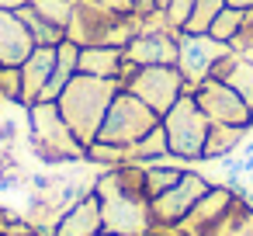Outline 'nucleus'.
<instances>
[{"label":"nucleus","mask_w":253,"mask_h":236,"mask_svg":"<svg viewBox=\"0 0 253 236\" xmlns=\"http://www.w3.org/2000/svg\"><path fill=\"white\" fill-rule=\"evenodd\" d=\"M101 198V219L108 236H146L153 226V208L142 181V163L108 167L94 177Z\"/></svg>","instance_id":"nucleus-1"},{"label":"nucleus","mask_w":253,"mask_h":236,"mask_svg":"<svg viewBox=\"0 0 253 236\" xmlns=\"http://www.w3.org/2000/svg\"><path fill=\"white\" fill-rule=\"evenodd\" d=\"M118 91H122L118 80L77 73V77L66 84V91L56 97V104H59V111H63V118H66V125L73 129V136H77L84 146H90V142L97 139L101 122H104V115H108V108H111V101H115Z\"/></svg>","instance_id":"nucleus-2"},{"label":"nucleus","mask_w":253,"mask_h":236,"mask_svg":"<svg viewBox=\"0 0 253 236\" xmlns=\"http://www.w3.org/2000/svg\"><path fill=\"white\" fill-rule=\"evenodd\" d=\"M28 118V142L32 153L45 163V167H70V163H84L87 146L73 136V129L66 125L63 111L56 101H35L25 108Z\"/></svg>","instance_id":"nucleus-3"},{"label":"nucleus","mask_w":253,"mask_h":236,"mask_svg":"<svg viewBox=\"0 0 253 236\" xmlns=\"http://www.w3.org/2000/svg\"><path fill=\"white\" fill-rule=\"evenodd\" d=\"M139 32V14L135 11H111L97 0H73V14L66 21V39L77 42L80 49L87 46H118L125 49L132 35Z\"/></svg>","instance_id":"nucleus-4"},{"label":"nucleus","mask_w":253,"mask_h":236,"mask_svg":"<svg viewBox=\"0 0 253 236\" xmlns=\"http://www.w3.org/2000/svg\"><path fill=\"white\" fill-rule=\"evenodd\" d=\"M163 132H167V146H170V156H177L180 163H198L201 153H205V139H208V115L198 108L194 94L187 91L163 118Z\"/></svg>","instance_id":"nucleus-5"},{"label":"nucleus","mask_w":253,"mask_h":236,"mask_svg":"<svg viewBox=\"0 0 253 236\" xmlns=\"http://www.w3.org/2000/svg\"><path fill=\"white\" fill-rule=\"evenodd\" d=\"M160 125V115L149 108V104H142L132 91H118L115 94V101H111V108H108V115H104V122H101V132H97V139L101 142H115V146H132V142H139L149 129H156Z\"/></svg>","instance_id":"nucleus-6"},{"label":"nucleus","mask_w":253,"mask_h":236,"mask_svg":"<svg viewBox=\"0 0 253 236\" xmlns=\"http://www.w3.org/2000/svg\"><path fill=\"white\" fill-rule=\"evenodd\" d=\"M177 39L180 32L167 28L163 11L139 14V32L125 46V59L135 66H177Z\"/></svg>","instance_id":"nucleus-7"},{"label":"nucleus","mask_w":253,"mask_h":236,"mask_svg":"<svg viewBox=\"0 0 253 236\" xmlns=\"http://www.w3.org/2000/svg\"><path fill=\"white\" fill-rule=\"evenodd\" d=\"M125 91H132L142 104H149L160 118L187 94V80L177 66H139L128 80Z\"/></svg>","instance_id":"nucleus-8"},{"label":"nucleus","mask_w":253,"mask_h":236,"mask_svg":"<svg viewBox=\"0 0 253 236\" xmlns=\"http://www.w3.org/2000/svg\"><path fill=\"white\" fill-rule=\"evenodd\" d=\"M198 108L208 115L211 125H236V129H253V108L222 80H201L194 91Z\"/></svg>","instance_id":"nucleus-9"},{"label":"nucleus","mask_w":253,"mask_h":236,"mask_svg":"<svg viewBox=\"0 0 253 236\" xmlns=\"http://www.w3.org/2000/svg\"><path fill=\"white\" fill-rule=\"evenodd\" d=\"M229 52H232V46L211 39L208 32H205V35H187V32H180V39H177V70L184 73L187 91H194L201 80H208L211 70H215V63H218L222 56H229Z\"/></svg>","instance_id":"nucleus-10"},{"label":"nucleus","mask_w":253,"mask_h":236,"mask_svg":"<svg viewBox=\"0 0 253 236\" xmlns=\"http://www.w3.org/2000/svg\"><path fill=\"white\" fill-rule=\"evenodd\" d=\"M211 188V181L205 177V174H198V170H184V177L170 188V191H163V194H156L153 201H149V208H153V222H160V226H180L187 215H191V208L198 205V198L205 194Z\"/></svg>","instance_id":"nucleus-11"},{"label":"nucleus","mask_w":253,"mask_h":236,"mask_svg":"<svg viewBox=\"0 0 253 236\" xmlns=\"http://www.w3.org/2000/svg\"><path fill=\"white\" fill-rule=\"evenodd\" d=\"M239 198H246V194H239V191H232L229 184H211L201 198H198V205L191 208V215L180 222L191 236H201V233H208L215 222H222L236 205H239Z\"/></svg>","instance_id":"nucleus-12"},{"label":"nucleus","mask_w":253,"mask_h":236,"mask_svg":"<svg viewBox=\"0 0 253 236\" xmlns=\"http://www.w3.org/2000/svg\"><path fill=\"white\" fill-rule=\"evenodd\" d=\"M101 233H104V219H101V198L94 188L80 194L49 229V236H101Z\"/></svg>","instance_id":"nucleus-13"},{"label":"nucleus","mask_w":253,"mask_h":236,"mask_svg":"<svg viewBox=\"0 0 253 236\" xmlns=\"http://www.w3.org/2000/svg\"><path fill=\"white\" fill-rule=\"evenodd\" d=\"M35 42L32 32L25 28L18 11H4L0 7V66H21L32 56Z\"/></svg>","instance_id":"nucleus-14"},{"label":"nucleus","mask_w":253,"mask_h":236,"mask_svg":"<svg viewBox=\"0 0 253 236\" xmlns=\"http://www.w3.org/2000/svg\"><path fill=\"white\" fill-rule=\"evenodd\" d=\"M52 66H56V46H35L32 56L21 63V101H25V108L42 101V91L52 77Z\"/></svg>","instance_id":"nucleus-15"},{"label":"nucleus","mask_w":253,"mask_h":236,"mask_svg":"<svg viewBox=\"0 0 253 236\" xmlns=\"http://www.w3.org/2000/svg\"><path fill=\"white\" fill-rule=\"evenodd\" d=\"M122 66H125V49H118V46H87V49H80V73H87V77L122 80Z\"/></svg>","instance_id":"nucleus-16"},{"label":"nucleus","mask_w":253,"mask_h":236,"mask_svg":"<svg viewBox=\"0 0 253 236\" xmlns=\"http://www.w3.org/2000/svg\"><path fill=\"white\" fill-rule=\"evenodd\" d=\"M77 73H80V46L66 39V42L56 46V66H52V77H49V84L42 91V101H56Z\"/></svg>","instance_id":"nucleus-17"},{"label":"nucleus","mask_w":253,"mask_h":236,"mask_svg":"<svg viewBox=\"0 0 253 236\" xmlns=\"http://www.w3.org/2000/svg\"><path fill=\"white\" fill-rule=\"evenodd\" d=\"M184 170H187V163H180L177 156H167V160H160V163H146V167H142V181H146L149 201H153L156 194L170 191V188L184 177Z\"/></svg>","instance_id":"nucleus-18"},{"label":"nucleus","mask_w":253,"mask_h":236,"mask_svg":"<svg viewBox=\"0 0 253 236\" xmlns=\"http://www.w3.org/2000/svg\"><path fill=\"white\" fill-rule=\"evenodd\" d=\"M253 129H236V125H211L208 129V139H205V153H201V160H222V156H232L239 146H243V139L250 136Z\"/></svg>","instance_id":"nucleus-19"},{"label":"nucleus","mask_w":253,"mask_h":236,"mask_svg":"<svg viewBox=\"0 0 253 236\" xmlns=\"http://www.w3.org/2000/svg\"><path fill=\"white\" fill-rule=\"evenodd\" d=\"M170 156V146H167V132H163V122L156 125V129H149L139 142H132L128 146V163H160V160H167Z\"/></svg>","instance_id":"nucleus-20"},{"label":"nucleus","mask_w":253,"mask_h":236,"mask_svg":"<svg viewBox=\"0 0 253 236\" xmlns=\"http://www.w3.org/2000/svg\"><path fill=\"white\" fill-rule=\"evenodd\" d=\"M18 14H21L25 28L32 32V42H35V46H59V42H66V28L52 25L49 18H42V14H39V11H32L28 4H25Z\"/></svg>","instance_id":"nucleus-21"},{"label":"nucleus","mask_w":253,"mask_h":236,"mask_svg":"<svg viewBox=\"0 0 253 236\" xmlns=\"http://www.w3.org/2000/svg\"><path fill=\"white\" fill-rule=\"evenodd\" d=\"M84 163L101 167V170H108V167H122V163H128V146H115V142H101V139H94V142L87 146V153H84Z\"/></svg>","instance_id":"nucleus-22"},{"label":"nucleus","mask_w":253,"mask_h":236,"mask_svg":"<svg viewBox=\"0 0 253 236\" xmlns=\"http://www.w3.org/2000/svg\"><path fill=\"white\" fill-rule=\"evenodd\" d=\"M225 7V0H194V7H191V18L184 25L187 35H205L211 28V21L218 18V11Z\"/></svg>","instance_id":"nucleus-23"},{"label":"nucleus","mask_w":253,"mask_h":236,"mask_svg":"<svg viewBox=\"0 0 253 236\" xmlns=\"http://www.w3.org/2000/svg\"><path fill=\"white\" fill-rule=\"evenodd\" d=\"M239 28H243V11L225 4V7L218 11V18L211 21L208 35H211V39H218V42H229V46H232V42L239 39Z\"/></svg>","instance_id":"nucleus-24"},{"label":"nucleus","mask_w":253,"mask_h":236,"mask_svg":"<svg viewBox=\"0 0 253 236\" xmlns=\"http://www.w3.org/2000/svg\"><path fill=\"white\" fill-rule=\"evenodd\" d=\"M28 7H32V11H39L42 18H49L52 25L66 28L70 14H73V0H28Z\"/></svg>","instance_id":"nucleus-25"},{"label":"nucleus","mask_w":253,"mask_h":236,"mask_svg":"<svg viewBox=\"0 0 253 236\" xmlns=\"http://www.w3.org/2000/svg\"><path fill=\"white\" fill-rule=\"evenodd\" d=\"M0 101L4 104H21V66H0Z\"/></svg>","instance_id":"nucleus-26"},{"label":"nucleus","mask_w":253,"mask_h":236,"mask_svg":"<svg viewBox=\"0 0 253 236\" xmlns=\"http://www.w3.org/2000/svg\"><path fill=\"white\" fill-rule=\"evenodd\" d=\"M191 7H194V0H167V4L160 7V11H163L167 28L184 32V25H187V18H191Z\"/></svg>","instance_id":"nucleus-27"},{"label":"nucleus","mask_w":253,"mask_h":236,"mask_svg":"<svg viewBox=\"0 0 253 236\" xmlns=\"http://www.w3.org/2000/svg\"><path fill=\"white\" fill-rule=\"evenodd\" d=\"M232 49L246 59H253V7L243 11V28H239V39L232 42Z\"/></svg>","instance_id":"nucleus-28"},{"label":"nucleus","mask_w":253,"mask_h":236,"mask_svg":"<svg viewBox=\"0 0 253 236\" xmlns=\"http://www.w3.org/2000/svg\"><path fill=\"white\" fill-rule=\"evenodd\" d=\"M146 236H191V233L184 226H160V222H153Z\"/></svg>","instance_id":"nucleus-29"},{"label":"nucleus","mask_w":253,"mask_h":236,"mask_svg":"<svg viewBox=\"0 0 253 236\" xmlns=\"http://www.w3.org/2000/svg\"><path fill=\"white\" fill-rule=\"evenodd\" d=\"M14 136H18V122L4 118V122H0V146H11V142H14Z\"/></svg>","instance_id":"nucleus-30"},{"label":"nucleus","mask_w":253,"mask_h":236,"mask_svg":"<svg viewBox=\"0 0 253 236\" xmlns=\"http://www.w3.org/2000/svg\"><path fill=\"white\" fill-rule=\"evenodd\" d=\"M229 236H253V208H250V212L236 222V229H232Z\"/></svg>","instance_id":"nucleus-31"},{"label":"nucleus","mask_w":253,"mask_h":236,"mask_svg":"<svg viewBox=\"0 0 253 236\" xmlns=\"http://www.w3.org/2000/svg\"><path fill=\"white\" fill-rule=\"evenodd\" d=\"M97 4H104V7H111V11H135V4H132V0H97Z\"/></svg>","instance_id":"nucleus-32"},{"label":"nucleus","mask_w":253,"mask_h":236,"mask_svg":"<svg viewBox=\"0 0 253 236\" xmlns=\"http://www.w3.org/2000/svg\"><path fill=\"white\" fill-rule=\"evenodd\" d=\"M135 4V14H149V11H156V0H132Z\"/></svg>","instance_id":"nucleus-33"},{"label":"nucleus","mask_w":253,"mask_h":236,"mask_svg":"<svg viewBox=\"0 0 253 236\" xmlns=\"http://www.w3.org/2000/svg\"><path fill=\"white\" fill-rule=\"evenodd\" d=\"M28 4V0H0V7H4V11H21Z\"/></svg>","instance_id":"nucleus-34"},{"label":"nucleus","mask_w":253,"mask_h":236,"mask_svg":"<svg viewBox=\"0 0 253 236\" xmlns=\"http://www.w3.org/2000/svg\"><path fill=\"white\" fill-rule=\"evenodd\" d=\"M229 7H239V11H246V7H253V0H225Z\"/></svg>","instance_id":"nucleus-35"},{"label":"nucleus","mask_w":253,"mask_h":236,"mask_svg":"<svg viewBox=\"0 0 253 236\" xmlns=\"http://www.w3.org/2000/svg\"><path fill=\"white\" fill-rule=\"evenodd\" d=\"M163 4H167V0H156V11H160V7H163Z\"/></svg>","instance_id":"nucleus-36"},{"label":"nucleus","mask_w":253,"mask_h":236,"mask_svg":"<svg viewBox=\"0 0 253 236\" xmlns=\"http://www.w3.org/2000/svg\"><path fill=\"white\" fill-rule=\"evenodd\" d=\"M0 111H4V101H0Z\"/></svg>","instance_id":"nucleus-37"},{"label":"nucleus","mask_w":253,"mask_h":236,"mask_svg":"<svg viewBox=\"0 0 253 236\" xmlns=\"http://www.w3.org/2000/svg\"><path fill=\"white\" fill-rule=\"evenodd\" d=\"M101 236H108V233H101Z\"/></svg>","instance_id":"nucleus-38"},{"label":"nucleus","mask_w":253,"mask_h":236,"mask_svg":"<svg viewBox=\"0 0 253 236\" xmlns=\"http://www.w3.org/2000/svg\"><path fill=\"white\" fill-rule=\"evenodd\" d=\"M0 236H4V233H0Z\"/></svg>","instance_id":"nucleus-39"}]
</instances>
